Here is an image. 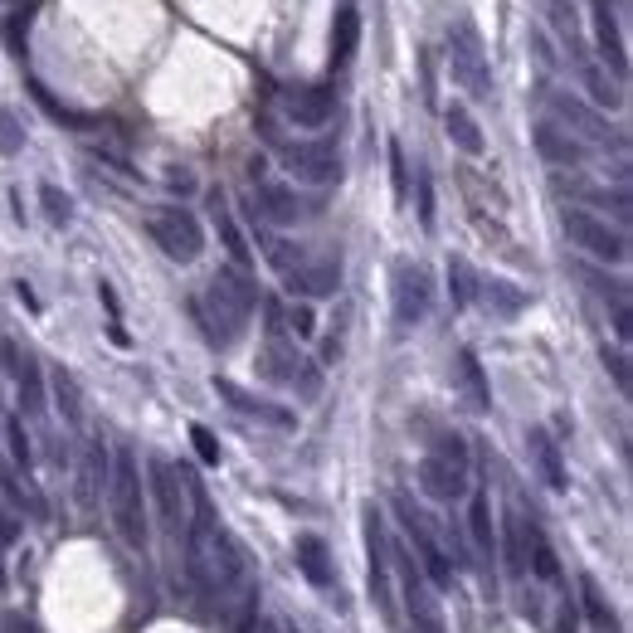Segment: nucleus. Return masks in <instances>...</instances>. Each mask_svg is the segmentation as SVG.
<instances>
[{
  "instance_id": "nucleus-1",
  "label": "nucleus",
  "mask_w": 633,
  "mask_h": 633,
  "mask_svg": "<svg viewBox=\"0 0 633 633\" xmlns=\"http://www.w3.org/2000/svg\"><path fill=\"white\" fill-rule=\"evenodd\" d=\"M254 307H259V288L249 283V273L220 268L210 278V288L200 298H190V317H195V327L205 332L210 346H229L234 336H244Z\"/></svg>"
},
{
  "instance_id": "nucleus-2",
  "label": "nucleus",
  "mask_w": 633,
  "mask_h": 633,
  "mask_svg": "<svg viewBox=\"0 0 633 633\" xmlns=\"http://www.w3.org/2000/svg\"><path fill=\"white\" fill-rule=\"evenodd\" d=\"M254 239H259L263 259L273 263V273L283 278V288L293 298H332L336 288H341V259H312L307 249L268 234L263 224H254Z\"/></svg>"
},
{
  "instance_id": "nucleus-3",
  "label": "nucleus",
  "mask_w": 633,
  "mask_h": 633,
  "mask_svg": "<svg viewBox=\"0 0 633 633\" xmlns=\"http://www.w3.org/2000/svg\"><path fill=\"white\" fill-rule=\"evenodd\" d=\"M112 526L117 536L132 546V551H147L151 541V526H147V492H142V468L132 458V448H117L112 458Z\"/></svg>"
},
{
  "instance_id": "nucleus-4",
  "label": "nucleus",
  "mask_w": 633,
  "mask_h": 633,
  "mask_svg": "<svg viewBox=\"0 0 633 633\" xmlns=\"http://www.w3.org/2000/svg\"><path fill=\"white\" fill-rule=\"evenodd\" d=\"M560 224H565L570 244H575V249H585L590 259L609 263V268H624V263H629V234H624L619 224H609L604 215L570 205V210L560 215Z\"/></svg>"
},
{
  "instance_id": "nucleus-5",
  "label": "nucleus",
  "mask_w": 633,
  "mask_h": 633,
  "mask_svg": "<svg viewBox=\"0 0 633 633\" xmlns=\"http://www.w3.org/2000/svg\"><path fill=\"white\" fill-rule=\"evenodd\" d=\"M147 234L151 244L176 263H195L205 254V224L195 220L186 205H156L147 215Z\"/></svg>"
},
{
  "instance_id": "nucleus-6",
  "label": "nucleus",
  "mask_w": 633,
  "mask_h": 633,
  "mask_svg": "<svg viewBox=\"0 0 633 633\" xmlns=\"http://www.w3.org/2000/svg\"><path fill=\"white\" fill-rule=\"evenodd\" d=\"M448 69H453V83H458L468 98H478V103L492 98L487 49H483V39H478V30H473L468 20H453V30H448Z\"/></svg>"
},
{
  "instance_id": "nucleus-7",
  "label": "nucleus",
  "mask_w": 633,
  "mask_h": 633,
  "mask_svg": "<svg viewBox=\"0 0 633 633\" xmlns=\"http://www.w3.org/2000/svg\"><path fill=\"white\" fill-rule=\"evenodd\" d=\"M273 142V156L283 161V171L302 181V186H332L341 181V151L336 142L317 137V142H283V137H268Z\"/></svg>"
},
{
  "instance_id": "nucleus-8",
  "label": "nucleus",
  "mask_w": 633,
  "mask_h": 633,
  "mask_svg": "<svg viewBox=\"0 0 633 633\" xmlns=\"http://www.w3.org/2000/svg\"><path fill=\"white\" fill-rule=\"evenodd\" d=\"M254 224H278V229H293V224L322 215V200H307L293 186H278V181H254Z\"/></svg>"
},
{
  "instance_id": "nucleus-9",
  "label": "nucleus",
  "mask_w": 633,
  "mask_h": 633,
  "mask_svg": "<svg viewBox=\"0 0 633 633\" xmlns=\"http://www.w3.org/2000/svg\"><path fill=\"white\" fill-rule=\"evenodd\" d=\"M390 293H395V322L400 327H419L429 317V302H434V283L419 263H395V278H390Z\"/></svg>"
},
{
  "instance_id": "nucleus-10",
  "label": "nucleus",
  "mask_w": 633,
  "mask_h": 633,
  "mask_svg": "<svg viewBox=\"0 0 633 633\" xmlns=\"http://www.w3.org/2000/svg\"><path fill=\"white\" fill-rule=\"evenodd\" d=\"M546 108H551L560 122L570 127V137L580 132V137H590V142H599V147H619V151H624V137H619V132H614V127H609V122H604L590 103H580L575 93H556V88H551V93H546Z\"/></svg>"
},
{
  "instance_id": "nucleus-11",
  "label": "nucleus",
  "mask_w": 633,
  "mask_h": 633,
  "mask_svg": "<svg viewBox=\"0 0 633 633\" xmlns=\"http://www.w3.org/2000/svg\"><path fill=\"white\" fill-rule=\"evenodd\" d=\"M390 560L400 565V585H405V609L414 619V633H444V614H439V604L429 595V580L419 575V565L405 551H395Z\"/></svg>"
},
{
  "instance_id": "nucleus-12",
  "label": "nucleus",
  "mask_w": 633,
  "mask_h": 633,
  "mask_svg": "<svg viewBox=\"0 0 633 633\" xmlns=\"http://www.w3.org/2000/svg\"><path fill=\"white\" fill-rule=\"evenodd\" d=\"M595 5V39L604 74H614V83H629V44H624V15L609 10V0H590Z\"/></svg>"
},
{
  "instance_id": "nucleus-13",
  "label": "nucleus",
  "mask_w": 633,
  "mask_h": 633,
  "mask_svg": "<svg viewBox=\"0 0 633 633\" xmlns=\"http://www.w3.org/2000/svg\"><path fill=\"white\" fill-rule=\"evenodd\" d=\"M283 117L302 127V132H317V127H327L336 117V93L332 88H322V83H312V88H288L283 93Z\"/></svg>"
},
{
  "instance_id": "nucleus-14",
  "label": "nucleus",
  "mask_w": 633,
  "mask_h": 633,
  "mask_svg": "<svg viewBox=\"0 0 633 633\" xmlns=\"http://www.w3.org/2000/svg\"><path fill=\"white\" fill-rule=\"evenodd\" d=\"M215 395L229 400V405L244 414V419H259V424L278 429V434H293V429H298V414H293V410H283V405H273V400L249 395V390H244V385H234V380H220V375H215Z\"/></svg>"
},
{
  "instance_id": "nucleus-15",
  "label": "nucleus",
  "mask_w": 633,
  "mask_h": 633,
  "mask_svg": "<svg viewBox=\"0 0 633 633\" xmlns=\"http://www.w3.org/2000/svg\"><path fill=\"white\" fill-rule=\"evenodd\" d=\"M298 570H302V580L312 585V590H322V595H332L336 599V609L346 614V595L336 590V575H332V551H327V541L322 536H312V531H302L298 536Z\"/></svg>"
},
{
  "instance_id": "nucleus-16",
  "label": "nucleus",
  "mask_w": 633,
  "mask_h": 633,
  "mask_svg": "<svg viewBox=\"0 0 633 633\" xmlns=\"http://www.w3.org/2000/svg\"><path fill=\"white\" fill-rule=\"evenodd\" d=\"M400 522H405L410 546L419 551V560H424V580H429V585H439V590H448V585H453V565H448V556L439 551V541L429 536V526L410 512V502H400Z\"/></svg>"
},
{
  "instance_id": "nucleus-17",
  "label": "nucleus",
  "mask_w": 633,
  "mask_h": 633,
  "mask_svg": "<svg viewBox=\"0 0 633 633\" xmlns=\"http://www.w3.org/2000/svg\"><path fill=\"white\" fill-rule=\"evenodd\" d=\"M419 487H424L434 502H458V497H468V468L448 463L439 453H424V458H419Z\"/></svg>"
},
{
  "instance_id": "nucleus-18",
  "label": "nucleus",
  "mask_w": 633,
  "mask_h": 633,
  "mask_svg": "<svg viewBox=\"0 0 633 633\" xmlns=\"http://www.w3.org/2000/svg\"><path fill=\"white\" fill-rule=\"evenodd\" d=\"M531 142L541 151V161H551V166H585V156H590V147L580 137H570L560 122H536Z\"/></svg>"
},
{
  "instance_id": "nucleus-19",
  "label": "nucleus",
  "mask_w": 633,
  "mask_h": 633,
  "mask_svg": "<svg viewBox=\"0 0 633 633\" xmlns=\"http://www.w3.org/2000/svg\"><path fill=\"white\" fill-rule=\"evenodd\" d=\"M147 468H151V497H156V507H161V522L181 536V531H186V502H181V492H176V473H171V463H161V458H151Z\"/></svg>"
},
{
  "instance_id": "nucleus-20",
  "label": "nucleus",
  "mask_w": 633,
  "mask_h": 633,
  "mask_svg": "<svg viewBox=\"0 0 633 633\" xmlns=\"http://www.w3.org/2000/svg\"><path fill=\"white\" fill-rule=\"evenodd\" d=\"M575 69H580V83H585V93L595 98V108H609V112H619L629 98H624V83H614V78L599 69L595 59L585 54V59H575Z\"/></svg>"
},
{
  "instance_id": "nucleus-21",
  "label": "nucleus",
  "mask_w": 633,
  "mask_h": 633,
  "mask_svg": "<svg viewBox=\"0 0 633 633\" xmlns=\"http://www.w3.org/2000/svg\"><path fill=\"white\" fill-rule=\"evenodd\" d=\"M356 44H361V15L346 5L332 20V69H346L356 59Z\"/></svg>"
},
{
  "instance_id": "nucleus-22",
  "label": "nucleus",
  "mask_w": 633,
  "mask_h": 633,
  "mask_svg": "<svg viewBox=\"0 0 633 633\" xmlns=\"http://www.w3.org/2000/svg\"><path fill=\"white\" fill-rule=\"evenodd\" d=\"M531 453H536V468H541V478L556 487V492H565V487H570V478H565V463H560V444L546 434V429H531Z\"/></svg>"
},
{
  "instance_id": "nucleus-23",
  "label": "nucleus",
  "mask_w": 633,
  "mask_h": 633,
  "mask_svg": "<svg viewBox=\"0 0 633 633\" xmlns=\"http://www.w3.org/2000/svg\"><path fill=\"white\" fill-rule=\"evenodd\" d=\"M444 127H448V137L468 151V156H483V147H487V142H483V127L473 122V112L463 108V103H453V108L444 112Z\"/></svg>"
},
{
  "instance_id": "nucleus-24",
  "label": "nucleus",
  "mask_w": 633,
  "mask_h": 633,
  "mask_svg": "<svg viewBox=\"0 0 633 633\" xmlns=\"http://www.w3.org/2000/svg\"><path fill=\"white\" fill-rule=\"evenodd\" d=\"M478 293H483V302L497 312V317H517L526 307L522 288H512V283H502V278H478Z\"/></svg>"
},
{
  "instance_id": "nucleus-25",
  "label": "nucleus",
  "mask_w": 633,
  "mask_h": 633,
  "mask_svg": "<svg viewBox=\"0 0 633 633\" xmlns=\"http://www.w3.org/2000/svg\"><path fill=\"white\" fill-rule=\"evenodd\" d=\"M502 560H507V575L512 580L526 575V531H522V517L517 512H507V522H502Z\"/></svg>"
},
{
  "instance_id": "nucleus-26",
  "label": "nucleus",
  "mask_w": 633,
  "mask_h": 633,
  "mask_svg": "<svg viewBox=\"0 0 633 633\" xmlns=\"http://www.w3.org/2000/svg\"><path fill=\"white\" fill-rule=\"evenodd\" d=\"M215 220H220V239H224V249H229V259H234V268H239V273H249V263H254V254H249V239L239 234V224H234V215L224 210L220 195H215Z\"/></svg>"
},
{
  "instance_id": "nucleus-27",
  "label": "nucleus",
  "mask_w": 633,
  "mask_h": 633,
  "mask_svg": "<svg viewBox=\"0 0 633 633\" xmlns=\"http://www.w3.org/2000/svg\"><path fill=\"white\" fill-rule=\"evenodd\" d=\"M15 380H20V405H25V414H44V380H39L35 356H20Z\"/></svg>"
},
{
  "instance_id": "nucleus-28",
  "label": "nucleus",
  "mask_w": 633,
  "mask_h": 633,
  "mask_svg": "<svg viewBox=\"0 0 633 633\" xmlns=\"http://www.w3.org/2000/svg\"><path fill=\"white\" fill-rule=\"evenodd\" d=\"M575 195L580 200H590V205H599V210H614V220H619V229L629 224V190L624 186H575Z\"/></svg>"
},
{
  "instance_id": "nucleus-29",
  "label": "nucleus",
  "mask_w": 633,
  "mask_h": 633,
  "mask_svg": "<svg viewBox=\"0 0 633 633\" xmlns=\"http://www.w3.org/2000/svg\"><path fill=\"white\" fill-rule=\"evenodd\" d=\"M54 400L69 424H83V395H78V380L69 371H54Z\"/></svg>"
},
{
  "instance_id": "nucleus-30",
  "label": "nucleus",
  "mask_w": 633,
  "mask_h": 633,
  "mask_svg": "<svg viewBox=\"0 0 633 633\" xmlns=\"http://www.w3.org/2000/svg\"><path fill=\"white\" fill-rule=\"evenodd\" d=\"M458 371H463V390L473 395V405H478V410H487V380H483L478 356H473V351H463V356H458Z\"/></svg>"
},
{
  "instance_id": "nucleus-31",
  "label": "nucleus",
  "mask_w": 633,
  "mask_h": 633,
  "mask_svg": "<svg viewBox=\"0 0 633 633\" xmlns=\"http://www.w3.org/2000/svg\"><path fill=\"white\" fill-rule=\"evenodd\" d=\"M448 288H453V302H458V307H468V302L478 298V278H473V268L463 259L448 263Z\"/></svg>"
},
{
  "instance_id": "nucleus-32",
  "label": "nucleus",
  "mask_w": 633,
  "mask_h": 633,
  "mask_svg": "<svg viewBox=\"0 0 633 633\" xmlns=\"http://www.w3.org/2000/svg\"><path fill=\"white\" fill-rule=\"evenodd\" d=\"M39 205H44L49 224H59V229L74 220V200H69V195H64L59 186H39Z\"/></svg>"
},
{
  "instance_id": "nucleus-33",
  "label": "nucleus",
  "mask_w": 633,
  "mask_h": 633,
  "mask_svg": "<svg viewBox=\"0 0 633 633\" xmlns=\"http://www.w3.org/2000/svg\"><path fill=\"white\" fill-rule=\"evenodd\" d=\"M25 151V127L10 108H0V156H20Z\"/></svg>"
},
{
  "instance_id": "nucleus-34",
  "label": "nucleus",
  "mask_w": 633,
  "mask_h": 633,
  "mask_svg": "<svg viewBox=\"0 0 633 633\" xmlns=\"http://www.w3.org/2000/svg\"><path fill=\"white\" fill-rule=\"evenodd\" d=\"M283 332L298 336V341H312V332H317V317H312V307H307V302H293V307L283 312Z\"/></svg>"
},
{
  "instance_id": "nucleus-35",
  "label": "nucleus",
  "mask_w": 633,
  "mask_h": 633,
  "mask_svg": "<svg viewBox=\"0 0 633 633\" xmlns=\"http://www.w3.org/2000/svg\"><path fill=\"white\" fill-rule=\"evenodd\" d=\"M5 439H10V458H15V468H25V473H30L35 453H30V439H25V424H20V419H10V424H5Z\"/></svg>"
},
{
  "instance_id": "nucleus-36",
  "label": "nucleus",
  "mask_w": 633,
  "mask_h": 633,
  "mask_svg": "<svg viewBox=\"0 0 633 633\" xmlns=\"http://www.w3.org/2000/svg\"><path fill=\"white\" fill-rule=\"evenodd\" d=\"M473 541H478L483 551H492V546H497V536H492V512H487V497H483V492L473 497Z\"/></svg>"
},
{
  "instance_id": "nucleus-37",
  "label": "nucleus",
  "mask_w": 633,
  "mask_h": 633,
  "mask_svg": "<svg viewBox=\"0 0 633 633\" xmlns=\"http://www.w3.org/2000/svg\"><path fill=\"white\" fill-rule=\"evenodd\" d=\"M5 39H10V49H15V59H25V44H30V15H25V10H15V15H5Z\"/></svg>"
},
{
  "instance_id": "nucleus-38",
  "label": "nucleus",
  "mask_w": 633,
  "mask_h": 633,
  "mask_svg": "<svg viewBox=\"0 0 633 633\" xmlns=\"http://www.w3.org/2000/svg\"><path fill=\"white\" fill-rule=\"evenodd\" d=\"M390 176H395V195L410 200V171H405V151H400V142H390Z\"/></svg>"
},
{
  "instance_id": "nucleus-39",
  "label": "nucleus",
  "mask_w": 633,
  "mask_h": 633,
  "mask_svg": "<svg viewBox=\"0 0 633 633\" xmlns=\"http://www.w3.org/2000/svg\"><path fill=\"white\" fill-rule=\"evenodd\" d=\"M439 458H448V463H458V468H468V444L458 439V434H439V448H434Z\"/></svg>"
},
{
  "instance_id": "nucleus-40",
  "label": "nucleus",
  "mask_w": 633,
  "mask_h": 633,
  "mask_svg": "<svg viewBox=\"0 0 633 633\" xmlns=\"http://www.w3.org/2000/svg\"><path fill=\"white\" fill-rule=\"evenodd\" d=\"M190 439H195V448H200V458H205L210 468H215V463H220V458H224V453H220V444H215V434H210L205 424H195V429H190Z\"/></svg>"
},
{
  "instance_id": "nucleus-41",
  "label": "nucleus",
  "mask_w": 633,
  "mask_h": 633,
  "mask_svg": "<svg viewBox=\"0 0 633 633\" xmlns=\"http://www.w3.org/2000/svg\"><path fill=\"white\" fill-rule=\"evenodd\" d=\"M604 366H609V375H614L619 390H629V361H624V351H609V346H604Z\"/></svg>"
},
{
  "instance_id": "nucleus-42",
  "label": "nucleus",
  "mask_w": 633,
  "mask_h": 633,
  "mask_svg": "<svg viewBox=\"0 0 633 633\" xmlns=\"http://www.w3.org/2000/svg\"><path fill=\"white\" fill-rule=\"evenodd\" d=\"M419 224L434 229V190H429V176H419Z\"/></svg>"
},
{
  "instance_id": "nucleus-43",
  "label": "nucleus",
  "mask_w": 633,
  "mask_h": 633,
  "mask_svg": "<svg viewBox=\"0 0 633 633\" xmlns=\"http://www.w3.org/2000/svg\"><path fill=\"white\" fill-rule=\"evenodd\" d=\"M166 186H171V190H181V195H190V190H195V176H190V171H181V166H176V171L166 176Z\"/></svg>"
},
{
  "instance_id": "nucleus-44",
  "label": "nucleus",
  "mask_w": 633,
  "mask_h": 633,
  "mask_svg": "<svg viewBox=\"0 0 633 633\" xmlns=\"http://www.w3.org/2000/svg\"><path fill=\"white\" fill-rule=\"evenodd\" d=\"M15 298H20V307H30V312H39V298L30 283H15Z\"/></svg>"
},
{
  "instance_id": "nucleus-45",
  "label": "nucleus",
  "mask_w": 633,
  "mask_h": 633,
  "mask_svg": "<svg viewBox=\"0 0 633 633\" xmlns=\"http://www.w3.org/2000/svg\"><path fill=\"white\" fill-rule=\"evenodd\" d=\"M5 5H25V0H5Z\"/></svg>"
}]
</instances>
